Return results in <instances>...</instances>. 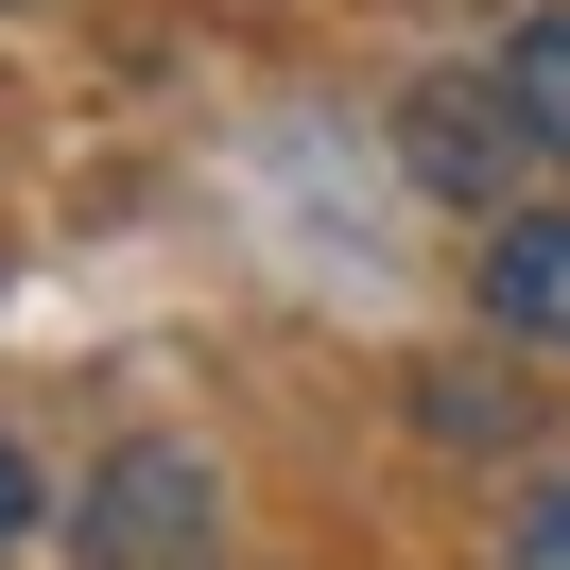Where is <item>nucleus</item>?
Returning <instances> with one entry per match:
<instances>
[{"mask_svg":"<svg viewBox=\"0 0 570 570\" xmlns=\"http://www.w3.org/2000/svg\"><path fill=\"white\" fill-rule=\"evenodd\" d=\"M208 535H225V484L174 432H121L70 484V570H208Z\"/></svg>","mask_w":570,"mask_h":570,"instance_id":"nucleus-1","label":"nucleus"},{"mask_svg":"<svg viewBox=\"0 0 570 570\" xmlns=\"http://www.w3.org/2000/svg\"><path fill=\"white\" fill-rule=\"evenodd\" d=\"M397 156H415V190H450L466 225H519V174H553V156L519 139V105H501V70L397 87Z\"/></svg>","mask_w":570,"mask_h":570,"instance_id":"nucleus-2","label":"nucleus"},{"mask_svg":"<svg viewBox=\"0 0 570 570\" xmlns=\"http://www.w3.org/2000/svg\"><path fill=\"white\" fill-rule=\"evenodd\" d=\"M484 312L519 328V346H570V208L484 225Z\"/></svg>","mask_w":570,"mask_h":570,"instance_id":"nucleus-3","label":"nucleus"},{"mask_svg":"<svg viewBox=\"0 0 570 570\" xmlns=\"http://www.w3.org/2000/svg\"><path fill=\"white\" fill-rule=\"evenodd\" d=\"M501 105H519V139L570 174V0H535L519 36H501Z\"/></svg>","mask_w":570,"mask_h":570,"instance_id":"nucleus-4","label":"nucleus"},{"mask_svg":"<svg viewBox=\"0 0 570 570\" xmlns=\"http://www.w3.org/2000/svg\"><path fill=\"white\" fill-rule=\"evenodd\" d=\"M501 570H570V466H535V484L501 501Z\"/></svg>","mask_w":570,"mask_h":570,"instance_id":"nucleus-5","label":"nucleus"},{"mask_svg":"<svg viewBox=\"0 0 570 570\" xmlns=\"http://www.w3.org/2000/svg\"><path fill=\"white\" fill-rule=\"evenodd\" d=\"M432 432H484V450H519V381H432Z\"/></svg>","mask_w":570,"mask_h":570,"instance_id":"nucleus-6","label":"nucleus"},{"mask_svg":"<svg viewBox=\"0 0 570 570\" xmlns=\"http://www.w3.org/2000/svg\"><path fill=\"white\" fill-rule=\"evenodd\" d=\"M18 535H36V466L0 450V553H18Z\"/></svg>","mask_w":570,"mask_h":570,"instance_id":"nucleus-7","label":"nucleus"}]
</instances>
